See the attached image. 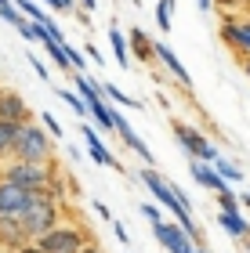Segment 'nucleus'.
<instances>
[{
    "label": "nucleus",
    "instance_id": "nucleus-1",
    "mask_svg": "<svg viewBox=\"0 0 250 253\" xmlns=\"http://www.w3.org/2000/svg\"><path fill=\"white\" fill-rule=\"evenodd\" d=\"M58 221H62V203L51 199L48 192H29V199H26V206H22V213H18V224H22V232H26L29 243L40 239Z\"/></svg>",
    "mask_w": 250,
    "mask_h": 253
},
{
    "label": "nucleus",
    "instance_id": "nucleus-2",
    "mask_svg": "<svg viewBox=\"0 0 250 253\" xmlns=\"http://www.w3.org/2000/svg\"><path fill=\"white\" fill-rule=\"evenodd\" d=\"M54 174H58L54 159H51V163H22V159H7V163H0V177L15 181V185L26 188V192H48Z\"/></svg>",
    "mask_w": 250,
    "mask_h": 253
},
{
    "label": "nucleus",
    "instance_id": "nucleus-3",
    "mask_svg": "<svg viewBox=\"0 0 250 253\" xmlns=\"http://www.w3.org/2000/svg\"><path fill=\"white\" fill-rule=\"evenodd\" d=\"M11 159H22V163H51L54 159V148H51V137L44 126L37 123H22L18 126V137H15V148H11Z\"/></svg>",
    "mask_w": 250,
    "mask_h": 253
},
{
    "label": "nucleus",
    "instance_id": "nucleus-4",
    "mask_svg": "<svg viewBox=\"0 0 250 253\" xmlns=\"http://www.w3.org/2000/svg\"><path fill=\"white\" fill-rule=\"evenodd\" d=\"M44 253H80L91 239H87V232L84 228H76V224H54V228H48L40 239H33Z\"/></svg>",
    "mask_w": 250,
    "mask_h": 253
},
{
    "label": "nucleus",
    "instance_id": "nucleus-5",
    "mask_svg": "<svg viewBox=\"0 0 250 253\" xmlns=\"http://www.w3.org/2000/svg\"><path fill=\"white\" fill-rule=\"evenodd\" d=\"M170 130H174V137H178V145L185 148V152L192 156V159H200V163H214L221 152L214 148V141L203 130H196V126H189L185 120H170Z\"/></svg>",
    "mask_w": 250,
    "mask_h": 253
},
{
    "label": "nucleus",
    "instance_id": "nucleus-6",
    "mask_svg": "<svg viewBox=\"0 0 250 253\" xmlns=\"http://www.w3.org/2000/svg\"><path fill=\"white\" fill-rule=\"evenodd\" d=\"M152 235H156V243H160L167 253H196V243H192L189 232L181 224H174V221H156Z\"/></svg>",
    "mask_w": 250,
    "mask_h": 253
},
{
    "label": "nucleus",
    "instance_id": "nucleus-7",
    "mask_svg": "<svg viewBox=\"0 0 250 253\" xmlns=\"http://www.w3.org/2000/svg\"><path fill=\"white\" fill-rule=\"evenodd\" d=\"M221 40L229 43L232 54H240V58H250V18H225L221 22Z\"/></svg>",
    "mask_w": 250,
    "mask_h": 253
},
{
    "label": "nucleus",
    "instance_id": "nucleus-8",
    "mask_svg": "<svg viewBox=\"0 0 250 253\" xmlns=\"http://www.w3.org/2000/svg\"><path fill=\"white\" fill-rule=\"evenodd\" d=\"M112 130L120 134V141L127 145L134 156H142V163H145V167H152V152H149V145L142 141V137H138V130H134V126H131L127 120H123L116 109H112Z\"/></svg>",
    "mask_w": 250,
    "mask_h": 253
},
{
    "label": "nucleus",
    "instance_id": "nucleus-9",
    "mask_svg": "<svg viewBox=\"0 0 250 253\" xmlns=\"http://www.w3.org/2000/svg\"><path fill=\"white\" fill-rule=\"evenodd\" d=\"M0 120H11V123H29L33 112H29V101L18 94V90H4L0 87Z\"/></svg>",
    "mask_w": 250,
    "mask_h": 253
},
{
    "label": "nucleus",
    "instance_id": "nucleus-10",
    "mask_svg": "<svg viewBox=\"0 0 250 253\" xmlns=\"http://www.w3.org/2000/svg\"><path fill=\"white\" fill-rule=\"evenodd\" d=\"M80 134H84V145H87V152H91V159H95L98 167H109V170H123L120 167V159L109 152L105 148V141H101V137L91 130V123H80Z\"/></svg>",
    "mask_w": 250,
    "mask_h": 253
},
{
    "label": "nucleus",
    "instance_id": "nucleus-11",
    "mask_svg": "<svg viewBox=\"0 0 250 253\" xmlns=\"http://www.w3.org/2000/svg\"><path fill=\"white\" fill-rule=\"evenodd\" d=\"M142 185L145 188H149V195H152V199L156 203H160V206H167V210H174V195H170V188H167V177L160 174V170H156V167H142Z\"/></svg>",
    "mask_w": 250,
    "mask_h": 253
},
{
    "label": "nucleus",
    "instance_id": "nucleus-12",
    "mask_svg": "<svg viewBox=\"0 0 250 253\" xmlns=\"http://www.w3.org/2000/svg\"><path fill=\"white\" fill-rule=\"evenodd\" d=\"M26 199H29L26 188H18L15 181L0 177V217H18L22 206H26Z\"/></svg>",
    "mask_w": 250,
    "mask_h": 253
},
{
    "label": "nucleus",
    "instance_id": "nucleus-13",
    "mask_svg": "<svg viewBox=\"0 0 250 253\" xmlns=\"http://www.w3.org/2000/svg\"><path fill=\"white\" fill-rule=\"evenodd\" d=\"M127 37V51L134 54L138 62H145V65H156V40L149 37L145 29H131V33H123Z\"/></svg>",
    "mask_w": 250,
    "mask_h": 253
},
{
    "label": "nucleus",
    "instance_id": "nucleus-14",
    "mask_svg": "<svg viewBox=\"0 0 250 253\" xmlns=\"http://www.w3.org/2000/svg\"><path fill=\"white\" fill-rule=\"evenodd\" d=\"M156 62H160V65L167 69V73L178 80V84H181V90H192V76H189V69L178 62V54L170 51L167 43H156Z\"/></svg>",
    "mask_w": 250,
    "mask_h": 253
},
{
    "label": "nucleus",
    "instance_id": "nucleus-15",
    "mask_svg": "<svg viewBox=\"0 0 250 253\" xmlns=\"http://www.w3.org/2000/svg\"><path fill=\"white\" fill-rule=\"evenodd\" d=\"M189 170H192V177H196V185L210 188L214 195H218V192H225V188H232V185H225V181L218 177V170H214L210 163H200V159H192V163H189Z\"/></svg>",
    "mask_w": 250,
    "mask_h": 253
},
{
    "label": "nucleus",
    "instance_id": "nucleus-16",
    "mask_svg": "<svg viewBox=\"0 0 250 253\" xmlns=\"http://www.w3.org/2000/svg\"><path fill=\"white\" fill-rule=\"evenodd\" d=\"M22 243H29L22 232L18 217H0V250H18Z\"/></svg>",
    "mask_w": 250,
    "mask_h": 253
},
{
    "label": "nucleus",
    "instance_id": "nucleus-17",
    "mask_svg": "<svg viewBox=\"0 0 250 253\" xmlns=\"http://www.w3.org/2000/svg\"><path fill=\"white\" fill-rule=\"evenodd\" d=\"M84 105H87V116L95 120V123L101 126V130H112V105H109L105 98H101V94H95L91 101H84Z\"/></svg>",
    "mask_w": 250,
    "mask_h": 253
},
{
    "label": "nucleus",
    "instance_id": "nucleus-18",
    "mask_svg": "<svg viewBox=\"0 0 250 253\" xmlns=\"http://www.w3.org/2000/svg\"><path fill=\"white\" fill-rule=\"evenodd\" d=\"M218 224L236 239V243H250V224L243 221L240 213H218Z\"/></svg>",
    "mask_w": 250,
    "mask_h": 253
},
{
    "label": "nucleus",
    "instance_id": "nucleus-19",
    "mask_svg": "<svg viewBox=\"0 0 250 253\" xmlns=\"http://www.w3.org/2000/svg\"><path fill=\"white\" fill-rule=\"evenodd\" d=\"M109 43H112V54H116L120 69H127L131 65V51H127V37L120 33V22L116 18H112V26H109Z\"/></svg>",
    "mask_w": 250,
    "mask_h": 253
},
{
    "label": "nucleus",
    "instance_id": "nucleus-20",
    "mask_svg": "<svg viewBox=\"0 0 250 253\" xmlns=\"http://www.w3.org/2000/svg\"><path fill=\"white\" fill-rule=\"evenodd\" d=\"M18 126L22 123H11V120H0V163L11 159V148H15V137H18Z\"/></svg>",
    "mask_w": 250,
    "mask_h": 253
},
{
    "label": "nucleus",
    "instance_id": "nucleus-21",
    "mask_svg": "<svg viewBox=\"0 0 250 253\" xmlns=\"http://www.w3.org/2000/svg\"><path fill=\"white\" fill-rule=\"evenodd\" d=\"M214 170H218V177L225 181V185H240V181L247 177L243 174V167H236L232 163V159H225V156H218V159H214V163H210Z\"/></svg>",
    "mask_w": 250,
    "mask_h": 253
},
{
    "label": "nucleus",
    "instance_id": "nucleus-22",
    "mask_svg": "<svg viewBox=\"0 0 250 253\" xmlns=\"http://www.w3.org/2000/svg\"><path fill=\"white\" fill-rule=\"evenodd\" d=\"M98 90H101V98H109L112 105H123V109H142V101L138 98H131V94H123V90L116 87V84H98Z\"/></svg>",
    "mask_w": 250,
    "mask_h": 253
},
{
    "label": "nucleus",
    "instance_id": "nucleus-23",
    "mask_svg": "<svg viewBox=\"0 0 250 253\" xmlns=\"http://www.w3.org/2000/svg\"><path fill=\"white\" fill-rule=\"evenodd\" d=\"M11 4H15V7L22 11V18H29V22H40V26H44V22L51 18L48 11H44V7L37 4V0H11Z\"/></svg>",
    "mask_w": 250,
    "mask_h": 253
},
{
    "label": "nucleus",
    "instance_id": "nucleus-24",
    "mask_svg": "<svg viewBox=\"0 0 250 253\" xmlns=\"http://www.w3.org/2000/svg\"><path fill=\"white\" fill-rule=\"evenodd\" d=\"M170 15H174V0H156V26H160V33H170Z\"/></svg>",
    "mask_w": 250,
    "mask_h": 253
},
{
    "label": "nucleus",
    "instance_id": "nucleus-25",
    "mask_svg": "<svg viewBox=\"0 0 250 253\" xmlns=\"http://www.w3.org/2000/svg\"><path fill=\"white\" fill-rule=\"evenodd\" d=\"M40 43H44V47H48V54H51V62L58 65V69H69V62H65V47H62V43H54V40H48V37H44Z\"/></svg>",
    "mask_w": 250,
    "mask_h": 253
},
{
    "label": "nucleus",
    "instance_id": "nucleus-26",
    "mask_svg": "<svg viewBox=\"0 0 250 253\" xmlns=\"http://www.w3.org/2000/svg\"><path fill=\"white\" fill-rule=\"evenodd\" d=\"M54 94H58V98L65 101V105H69V109L76 112V116H87V105L80 101V94H76V90H54Z\"/></svg>",
    "mask_w": 250,
    "mask_h": 253
},
{
    "label": "nucleus",
    "instance_id": "nucleus-27",
    "mask_svg": "<svg viewBox=\"0 0 250 253\" xmlns=\"http://www.w3.org/2000/svg\"><path fill=\"white\" fill-rule=\"evenodd\" d=\"M0 18H4L7 26H15V29L22 26V22H26V18H22V11H18L15 4H11V0H4V4H0Z\"/></svg>",
    "mask_w": 250,
    "mask_h": 253
},
{
    "label": "nucleus",
    "instance_id": "nucleus-28",
    "mask_svg": "<svg viewBox=\"0 0 250 253\" xmlns=\"http://www.w3.org/2000/svg\"><path fill=\"white\" fill-rule=\"evenodd\" d=\"M218 206H221V213H240V199H236V192H232V188L218 192Z\"/></svg>",
    "mask_w": 250,
    "mask_h": 253
},
{
    "label": "nucleus",
    "instance_id": "nucleus-29",
    "mask_svg": "<svg viewBox=\"0 0 250 253\" xmlns=\"http://www.w3.org/2000/svg\"><path fill=\"white\" fill-rule=\"evenodd\" d=\"M62 47H65V62H69V69H76V73H84V51H76L73 47V43H62Z\"/></svg>",
    "mask_w": 250,
    "mask_h": 253
},
{
    "label": "nucleus",
    "instance_id": "nucleus-30",
    "mask_svg": "<svg viewBox=\"0 0 250 253\" xmlns=\"http://www.w3.org/2000/svg\"><path fill=\"white\" fill-rule=\"evenodd\" d=\"M40 126L48 130V137H51V141H54V137H62V123L54 120L51 112H40Z\"/></svg>",
    "mask_w": 250,
    "mask_h": 253
},
{
    "label": "nucleus",
    "instance_id": "nucleus-31",
    "mask_svg": "<svg viewBox=\"0 0 250 253\" xmlns=\"http://www.w3.org/2000/svg\"><path fill=\"white\" fill-rule=\"evenodd\" d=\"M18 33H22L26 40H44V26H40V22H29V18L18 26Z\"/></svg>",
    "mask_w": 250,
    "mask_h": 253
},
{
    "label": "nucleus",
    "instance_id": "nucleus-32",
    "mask_svg": "<svg viewBox=\"0 0 250 253\" xmlns=\"http://www.w3.org/2000/svg\"><path fill=\"white\" fill-rule=\"evenodd\" d=\"M138 213H142V217H145L149 224L163 221V217H160V203H142V206H138Z\"/></svg>",
    "mask_w": 250,
    "mask_h": 253
},
{
    "label": "nucleus",
    "instance_id": "nucleus-33",
    "mask_svg": "<svg viewBox=\"0 0 250 253\" xmlns=\"http://www.w3.org/2000/svg\"><path fill=\"white\" fill-rule=\"evenodd\" d=\"M112 235H116V243H120V246H127V243H131V232H127V224H123V221H112Z\"/></svg>",
    "mask_w": 250,
    "mask_h": 253
},
{
    "label": "nucleus",
    "instance_id": "nucleus-34",
    "mask_svg": "<svg viewBox=\"0 0 250 253\" xmlns=\"http://www.w3.org/2000/svg\"><path fill=\"white\" fill-rule=\"evenodd\" d=\"M54 11H62V15H69V11H76V0H54Z\"/></svg>",
    "mask_w": 250,
    "mask_h": 253
},
{
    "label": "nucleus",
    "instance_id": "nucleus-35",
    "mask_svg": "<svg viewBox=\"0 0 250 253\" xmlns=\"http://www.w3.org/2000/svg\"><path fill=\"white\" fill-rule=\"evenodd\" d=\"M29 62H33V73H37L40 80H48V65H44L40 58H33V54H29Z\"/></svg>",
    "mask_w": 250,
    "mask_h": 253
},
{
    "label": "nucleus",
    "instance_id": "nucleus-36",
    "mask_svg": "<svg viewBox=\"0 0 250 253\" xmlns=\"http://www.w3.org/2000/svg\"><path fill=\"white\" fill-rule=\"evenodd\" d=\"M91 206H95V213L101 217V221H109V206H105V203H101V199H95V203H91Z\"/></svg>",
    "mask_w": 250,
    "mask_h": 253
},
{
    "label": "nucleus",
    "instance_id": "nucleus-37",
    "mask_svg": "<svg viewBox=\"0 0 250 253\" xmlns=\"http://www.w3.org/2000/svg\"><path fill=\"white\" fill-rule=\"evenodd\" d=\"M11 253H44V250H40L37 243H22L18 250H11Z\"/></svg>",
    "mask_w": 250,
    "mask_h": 253
},
{
    "label": "nucleus",
    "instance_id": "nucleus-38",
    "mask_svg": "<svg viewBox=\"0 0 250 253\" xmlns=\"http://www.w3.org/2000/svg\"><path fill=\"white\" fill-rule=\"evenodd\" d=\"M76 7H84V11H91V15H95V7H98V0H76Z\"/></svg>",
    "mask_w": 250,
    "mask_h": 253
},
{
    "label": "nucleus",
    "instance_id": "nucleus-39",
    "mask_svg": "<svg viewBox=\"0 0 250 253\" xmlns=\"http://www.w3.org/2000/svg\"><path fill=\"white\" fill-rule=\"evenodd\" d=\"M84 58H91V62H101V54H98V51H95V47L87 43V47H84Z\"/></svg>",
    "mask_w": 250,
    "mask_h": 253
},
{
    "label": "nucleus",
    "instance_id": "nucleus-40",
    "mask_svg": "<svg viewBox=\"0 0 250 253\" xmlns=\"http://www.w3.org/2000/svg\"><path fill=\"white\" fill-rule=\"evenodd\" d=\"M200 11L207 15V11H214V0H200Z\"/></svg>",
    "mask_w": 250,
    "mask_h": 253
},
{
    "label": "nucleus",
    "instance_id": "nucleus-41",
    "mask_svg": "<svg viewBox=\"0 0 250 253\" xmlns=\"http://www.w3.org/2000/svg\"><path fill=\"white\" fill-rule=\"evenodd\" d=\"M80 253H101V250H98V246H91V243H87V246H84Z\"/></svg>",
    "mask_w": 250,
    "mask_h": 253
},
{
    "label": "nucleus",
    "instance_id": "nucleus-42",
    "mask_svg": "<svg viewBox=\"0 0 250 253\" xmlns=\"http://www.w3.org/2000/svg\"><path fill=\"white\" fill-rule=\"evenodd\" d=\"M240 206H247V210H250V192L243 195V199H240Z\"/></svg>",
    "mask_w": 250,
    "mask_h": 253
},
{
    "label": "nucleus",
    "instance_id": "nucleus-43",
    "mask_svg": "<svg viewBox=\"0 0 250 253\" xmlns=\"http://www.w3.org/2000/svg\"><path fill=\"white\" fill-rule=\"evenodd\" d=\"M40 4H48V7H51V11H54V0H40Z\"/></svg>",
    "mask_w": 250,
    "mask_h": 253
},
{
    "label": "nucleus",
    "instance_id": "nucleus-44",
    "mask_svg": "<svg viewBox=\"0 0 250 253\" xmlns=\"http://www.w3.org/2000/svg\"><path fill=\"white\" fill-rule=\"evenodd\" d=\"M243 69H247V76H250V58H247V62H243Z\"/></svg>",
    "mask_w": 250,
    "mask_h": 253
},
{
    "label": "nucleus",
    "instance_id": "nucleus-45",
    "mask_svg": "<svg viewBox=\"0 0 250 253\" xmlns=\"http://www.w3.org/2000/svg\"><path fill=\"white\" fill-rule=\"evenodd\" d=\"M243 246H247V253H250V243H243Z\"/></svg>",
    "mask_w": 250,
    "mask_h": 253
},
{
    "label": "nucleus",
    "instance_id": "nucleus-46",
    "mask_svg": "<svg viewBox=\"0 0 250 253\" xmlns=\"http://www.w3.org/2000/svg\"><path fill=\"white\" fill-rule=\"evenodd\" d=\"M0 253H4V250H0Z\"/></svg>",
    "mask_w": 250,
    "mask_h": 253
},
{
    "label": "nucleus",
    "instance_id": "nucleus-47",
    "mask_svg": "<svg viewBox=\"0 0 250 253\" xmlns=\"http://www.w3.org/2000/svg\"><path fill=\"white\" fill-rule=\"evenodd\" d=\"M243 4H247V0H243Z\"/></svg>",
    "mask_w": 250,
    "mask_h": 253
}]
</instances>
